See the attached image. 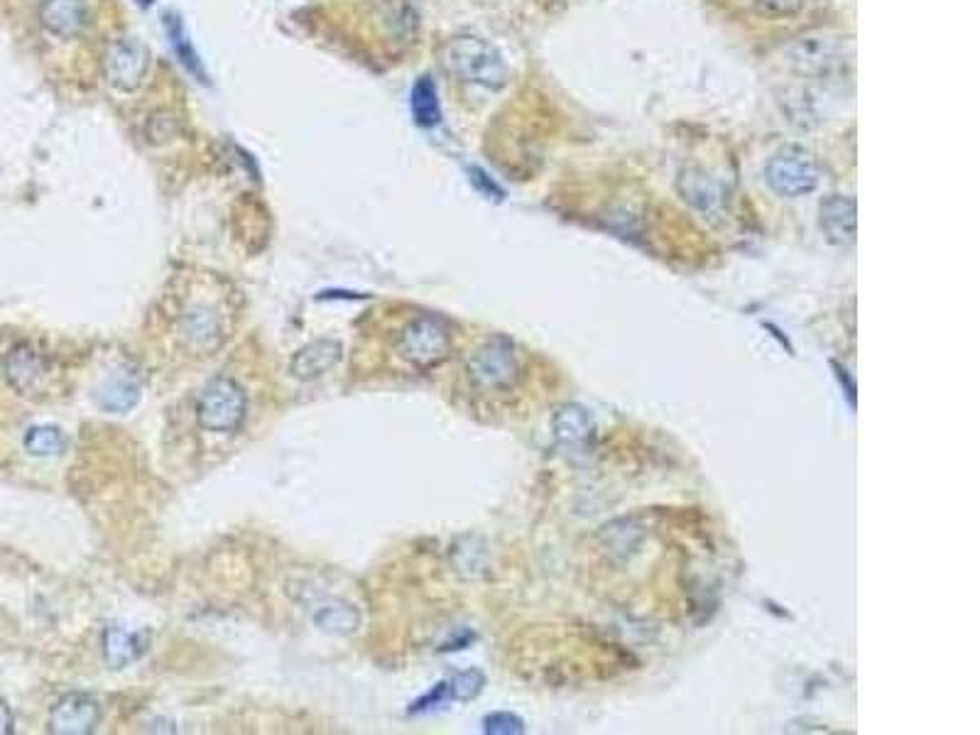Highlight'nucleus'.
I'll use <instances>...</instances> for the list:
<instances>
[{
    "mask_svg": "<svg viewBox=\"0 0 980 735\" xmlns=\"http://www.w3.org/2000/svg\"><path fill=\"white\" fill-rule=\"evenodd\" d=\"M444 64L461 84L498 91L507 84V66L503 54L483 37L461 35L444 47Z\"/></svg>",
    "mask_w": 980,
    "mask_h": 735,
    "instance_id": "1",
    "label": "nucleus"
},
{
    "mask_svg": "<svg viewBox=\"0 0 980 735\" xmlns=\"http://www.w3.org/2000/svg\"><path fill=\"white\" fill-rule=\"evenodd\" d=\"M523 376L519 356L515 343L505 336L488 339L483 346H478L466 363V378L470 388L483 395H495V392H507L517 385Z\"/></svg>",
    "mask_w": 980,
    "mask_h": 735,
    "instance_id": "2",
    "label": "nucleus"
},
{
    "mask_svg": "<svg viewBox=\"0 0 980 735\" xmlns=\"http://www.w3.org/2000/svg\"><path fill=\"white\" fill-rule=\"evenodd\" d=\"M174 329L189 353H213L229 339V311L219 302L192 297L176 309Z\"/></svg>",
    "mask_w": 980,
    "mask_h": 735,
    "instance_id": "3",
    "label": "nucleus"
},
{
    "mask_svg": "<svg viewBox=\"0 0 980 735\" xmlns=\"http://www.w3.org/2000/svg\"><path fill=\"white\" fill-rule=\"evenodd\" d=\"M245 415H248V400L233 378L219 376L209 380L196 397V421L206 431L233 434L241 429Z\"/></svg>",
    "mask_w": 980,
    "mask_h": 735,
    "instance_id": "4",
    "label": "nucleus"
},
{
    "mask_svg": "<svg viewBox=\"0 0 980 735\" xmlns=\"http://www.w3.org/2000/svg\"><path fill=\"white\" fill-rule=\"evenodd\" d=\"M395 351L419 370L439 366L451 351L449 323L437 314H421L397 333Z\"/></svg>",
    "mask_w": 980,
    "mask_h": 735,
    "instance_id": "5",
    "label": "nucleus"
},
{
    "mask_svg": "<svg viewBox=\"0 0 980 735\" xmlns=\"http://www.w3.org/2000/svg\"><path fill=\"white\" fill-rule=\"evenodd\" d=\"M764 180L770 189L782 199H797L807 196L819 186L821 170L817 157L797 145H784L770 157L764 167Z\"/></svg>",
    "mask_w": 980,
    "mask_h": 735,
    "instance_id": "6",
    "label": "nucleus"
},
{
    "mask_svg": "<svg viewBox=\"0 0 980 735\" xmlns=\"http://www.w3.org/2000/svg\"><path fill=\"white\" fill-rule=\"evenodd\" d=\"M147 69H150V49H147L140 39L121 37L108 45L103 57V72L108 84H111L115 91L123 94L135 91V88L145 82Z\"/></svg>",
    "mask_w": 980,
    "mask_h": 735,
    "instance_id": "7",
    "label": "nucleus"
},
{
    "mask_svg": "<svg viewBox=\"0 0 980 735\" xmlns=\"http://www.w3.org/2000/svg\"><path fill=\"white\" fill-rule=\"evenodd\" d=\"M843 42L829 35H807L799 37L787 49L789 64L797 69L799 74H831L843 66Z\"/></svg>",
    "mask_w": 980,
    "mask_h": 735,
    "instance_id": "8",
    "label": "nucleus"
},
{
    "mask_svg": "<svg viewBox=\"0 0 980 735\" xmlns=\"http://www.w3.org/2000/svg\"><path fill=\"white\" fill-rule=\"evenodd\" d=\"M101 709L88 694H66L49 713V731L57 735H86L96 731Z\"/></svg>",
    "mask_w": 980,
    "mask_h": 735,
    "instance_id": "9",
    "label": "nucleus"
},
{
    "mask_svg": "<svg viewBox=\"0 0 980 735\" xmlns=\"http://www.w3.org/2000/svg\"><path fill=\"white\" fill-rule=\"evenodd\" d=\"M39 23L49 35L74 39L91 23V13H88L86 0H42Z\"/></svg>",
    "mask_w": 980,
    "mask_h": 735,
    "instance_id": "10",
    "label": "nucleus"
},
{
    "mask_svg": "<svg viewBox=\"0 0 980 735\" xmlns=\"http://www.w3.org/2000/svg\"><path fill=\"white\" fill-rule=\"evenodd\" d=\"M47 363L39 353L23 343V346H15L13 351L8 353L5 358V378L10 382V388L20 395L33 397L35 392L42 390L45 380H47Z\"/></svg>",
    "mask_w": 980,
    "mask_h": 735,
    "instance_id": "11",
    "label": "nucleus"
},
{
    "mask_svg": "<svg viewBox=\"0 0 980 735\" xmlns=\"http://www.w3.org/2000/svg\"><path fill=\"white\" fill-rule=\"evenodd\" d=\"M819 223H821V231L826 233V238L833 245L848 248V245L856 243V235H858L856 201H853L850 196H841V194L829 196V199L821 204Z\"/></svg>",
    "mask_w": 980,
    "mask_h": 735,
    "instance_id": "12",
    "label": "nucleus"
},
{
    "mask_svg": "<svg viewBox=\"0 0 980 735\" xmlns=\"http://www.w3.org/2000/svg\"><path fill=\"white\" fill-rule=\"evenodd\" d=\"M343 356V346L333 339H319L311 341L307 346L294 353L290 363V372L297 380H317L327 376L329 370L336 368V363Z\"/></svg>",
    "mask_w": 980,
    "mask_h": 735,
    "instance_id": "13",
    "label": "nucleus"
},
{
    "mask_svg": "<svg viewBox=\"0 0 980 735\" xmlns=\"http://www.w3.org/2000/svg\"><path fill=\"white\" fill-rule=\"evenodd\" d=\"M596 434L593 417L581 405H566L554 417V437L568 451H584Z\"/></svg>",
    "mask_w": 980,
    "mask_h": 735,
    "instance_id": "14",
    "label": "nucleus"
},
{
    "mask_svg": "<svg viewBox=\"0 0 980 735\" xmlns=\"http://www.w3.org/2000/svg\"><path fill=\"white\" fill-rule=\"evenodd\" d=\"M147 633H127L125 627H108L103 633V654L113 670H123L147 650Z\"/></svg>",
    "mask_w": 980,
    "mask_h": 735,
    "instance_id": "15",
    "label": "nucleus"
},
{
    "mask_svg": "<svg viewBox=\"0 0 980 735\" xmlns=\"http://www.w3.org/2000/svg\"><path fill=\"white\" fill-rule=\"evenodd\" d=\"M164 33H167V39H170V45L174 49L176 59H180L186 72H189L196 78V82H201V84L209 82V78H206V72H204L201 57L196 54L192 39H189V35H186L184 20L176 13H167L164 15Z\"/></svg>",
    "mask_w": 980,
    "mask_h": 735,
    "instance_id": "16",
    "label": "nucleus"
},
{
    "mask_svg": "<svg viewBox=\"0 0 980 735\" xmlns=\"http://www.w3.org/2000/svg\"><path fill=\"white\" fill-rule=\"evenodd\" d=\"M314 625L329 635H351L358 630L360 613L356 605L333 598V601H327L314 611Z\"/></svg>",
    "mask_w": 980,
    "mask_h": 735,
    "instance_id": "17",
    "label": "nucleus"
},
{
    "mask_svg": "<svg viewBox=\"0 0 980 735\" xmlns=\"http://www.w3.org/2000/svg\"><path fill=\"white\" fill-rule=\"evenodd\" d=\"M679 192L684 194V199L689 201L696 209L703 213H711L721 206V189L709 174L703 172H694L686 170L679 176Z\"/></svg>",
    "mask_w": 980,
    "mask_h": 735,
    "instance_id": "18",
    "label": "nucleus"
},
{
    "mask_svg": "<svg viewBox=\"0 0 980 735\" xmlns=\"http://www.w3.org/2000/svg\"><path fill=\"white\" fill-rule=\"evenodd\" d=\"M409 108L412 118L419 127H434L441 121V106L437 84L431 76H419L409 94Z\"/></svg>",
    "mask_w": 980,
    "mask_h": 735,
    "instance_id": "19",
    "label": "nucleus"
},
{
    "mask_svg": "<svg viewBox=\"0 0 980 735\" xmlns=\"http://www.w3.org/2000/svg\"><path fill=\"white\" fill-rule=\"evenodd\" d=\"M140 400V385H137L135 376H115L98 390V405L108 412H127L135 407V402Z\"/></svg>",
    "mask_w": 980,
    "mask_h": 735,
    "instance_id": "20",
    "label": "nucleus"
},
{
    "mask_svg": "<svg viewBox=\"0 0 980 735\" xmlns=\"http://www.w3.org/2000/svg\"><path fill=\"white\" fill-rule=\"evenodd\" d=\"M64 446H66V437H64V431L57 427H49V425L33 427V429H27V434H25V449H27V454H33V456H57V454H62Z\"/></svg>",
    "mask_w": 980,
    "mask_h": 735,
    "instance_id": "21",
    "label": "nucleus"
},
{
    "mask_svg": "<svg viewBox=\"0 0 980 735\" xmlns=\"http://www.w3.org/2000/svg\"><path fill=\"white\" fill-rule=\"evenodd\" d=\"M449 684H451V696H454V699L470 701V699H476V696L480 694V689H483L486 676L480 674L478 670H468V672L456 674Z\"/></svg>",
    "mask_w": 980,
    "mask_h": 735,
    "instance_id": "22",
    "label": "nucleus"
},
{
    "mask_svg": "<svg viewBox=\"0 0 980 735\" xmlns=\"http://www.w3.org/2000/svg\"><path fill=\"white\" fill-rule=\"evenodd\" d=\"M752 5L764 17H794L807 8V0H752Z\"/></svg>",
    "mask_w": 980,
    "mask_h": 735,
    "instance_id": "23",
    "label": "nucleus"
},
{
    "mask_svg": "<svg viewBox=\"0 0 980 735\" xmlns=\"http://www.w3.org/2000/svg\"><path fill=\"white\" fill-rule=\"evenodd\" d=\"M483 725H486V733H490V735H517L525 731L523 721H519L513 713H490L483 721Z\"/></svg>",
    "mask_w": 980,
    "mask_h": 735,
    "instance_id": "24",
    "label": "nucleus"
},
{
    "mask_svg": "<svg viewBox=\"0 0 980 735\" xmlns=\"http://www.w3.org/2000/svg\"><path fill=\"white\" fill-rule=\"evenodd\" d=\"M470 174H474V176H470V180H474V184L478 186L480 192H486V194L493 192V194L500 196V189H498V186H495L493 182L488 180V174H486V172H480V170H476V167H474V170H470Z\"/></svg>",
    "mask_w": 980,
    "mask_h": 735,
    "instance_id": "25",
    "label": "nucleus"
},
{
    "mask_svg": "<svg viewBox=\"0 0 980 735\" xmlns=\"http://www.w3.org/2000/svg\"><path fill=\"white\" fill-rule=\"evenodd\" d=\"M13 711L5 699H0V733H13Z\"/></svg>",
    "mask_w": 980,
    "mask_h": 735,
    "instance_id": "26",
    "label": "nucleus"
},
{
    "mask_svg": "<svg viewBox=\"0 0 980 735\" xmlns=\"http://www.w3.org/2000/svg\"><path fill=\"white\" fill-rule=\"evenodd\" d=\"M135 3L140 5V8H150V5L155 3V0H135Z\"/></svg>",
    "mask_w": 980,
    "mask_h": 735,
    "instance_id": "27",
    "label": "nucleus"
}]
</instances>
